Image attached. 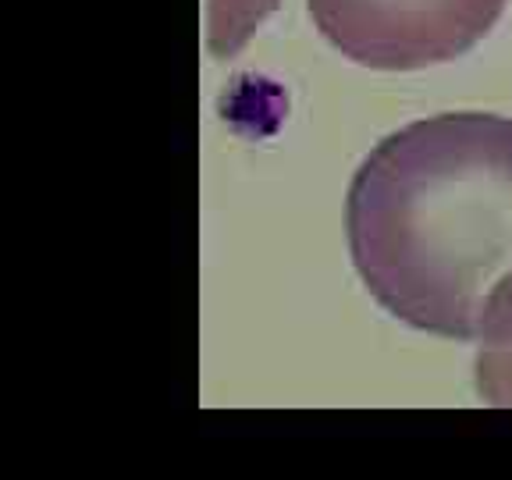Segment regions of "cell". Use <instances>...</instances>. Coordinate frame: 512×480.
I'll use <instances>...</instances> for the list:
<instances>
[{"label": "cell", "mask_w": 512, "mask_h": 480, "mask_svg": "<svg viewBox=\"0 0 512 480\" xmlns=\"http://www.w3.org/2000/svg\"><path fill=\"white\" fill-rule=\"evenodd\" d=\"M320 36L374 72H420L477 47L509 0H306Z\"/></svg>", "instance_id": "7a4b0ae2"}, {"label": "cell", "mask_w": 512, "mask_h": 480, "mask_svg": "<svg viewBox=\"0 0 512 480\" xmlns=\"http://www.w3.org/2000/svg\"><path fill=\"white\" fill-rule=\"evenodd\" d=\"M477 395L488 406L512 409V274L498 285L477 335Z\"/></svg>", "instance_id": "3957f363"}, {"label": "cell", "mask_w": 512, "mask_h": 480, "mask_svg": "<svg viewBox=\"0 0 512 480\" xmlns=\"http://www.w3.org/2000/svg\"><path fill=\"white\" fill-rule=\"evenodd\" d=\"M352 267L381 310L477 342L512 274V118H420L363 157L345 196Z\"/></svg>", "instance_id": "6da1fadb"}]
</instances>
